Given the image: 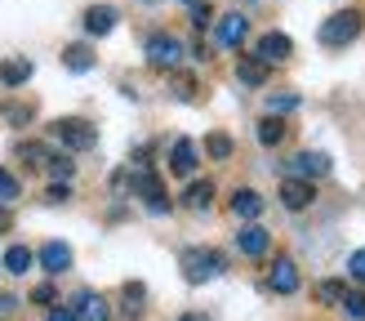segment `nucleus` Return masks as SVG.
<instances>
[{"label":"nucleus","mask_w":365,"mask_h":321,"mask_svg":"<svg viewBox=\"0 0 365 321\" xmlns=\"http://www.w3.org/2000/svg\"><path fill=\"white\" fill-rule=\"evenodd\" d=\"M178 263H182V281L187 285H200V281H214V277H223V255L218 250H200V245H192V250H182L178 255Z\"/></svg>","instance_id":"1"},{"label":"nucleus","mask_w":365,"mask_h":321,"mask_svg":"<svg viewBox=\"0 0 365 321\" xmlns=\"http://www.w3.org/2000/svg\"><path fill=\"white\" fill-rule=\"evenodd\" d=\"M361 27H365V18H361L356 9H339V14H330V18L321 23V45H325V49L352 45L356 36H361Z\"/></svg>","instance_id":"2"},{"label":"nucleus","mask_w":365,"mask_h":321,"mask_svg":"<svg viewBox=\"0 0 365 321\" xmlns=\"http://www.w3.org/2000/svg\"><path fill=\"white\" fill-rule=\"evenodd\" d=\"M53 138H58L63 148H71V152H89L98 143V130L89 121H81V116H63V121H53Z\"/></svg>","instance_id":"3"},{"label":"nucleus","mask_w":365,"mask_h":321,"mask_svg":"<svg viewBox=\"0 0 365 321\" xmlns=\"http://www.w3.org/2000/svg\"><path fill=\"white\" fill-rule=\"evenodd\" d=\"M134 183V192L143 196V205H148L152 214H170V196H165V188H160V178L148 170V165H138L134 174H125Z\"/></svg>","instance_id":"4"},{"label":"nucleus","mask_w":365,"mask_h":321,"mask_svg":"<svg viewBox=\"0 0 365 321\" xmlns=\"http://www.w3.org/2000/svg\"><path fill=\"white\" fill-rule=\"evenodd\" d=\"M148 63L156 71H174L182 63V41H178V36H170V31H156L152 41H148Z\"/></svg>","instance_id":"5"},{"label":"nucleus","mask_w":365,"mask_h":321,"mask_svg":"<svg viewBox=\"0 0 365 321\" xmlns=\"http://www.w3.org/2000/svg\"><path fill=\"white\" fill-rule=\"evenodd\" d=\"M325 174H330V156L325 152H299L285 160V178H307L312 183V178H325Z\"/></svg>","instance_id":"6"},{"label":"nucleus","mask_w":365,"mask_h":321,"mask_svg":"<svg viewBox=\"0 0 365 321\" xmlns=\"http://www.w3.org/2000/svg\"><path fill=\"white\" fill-rule=\"evenodd\" d=\"M71 312H76V321H112V308H107V299L94 295V290H81L76 303H71Z\"/></svg>","instance_id":"7"},{"label":"nucleus","mask_w":365,"mask_h":321,"mask_svg":"<svg viewBox=\"0 0 365 321\" xmlns=\"http://www.w3.org/2000/svg\"><path fill=\"white\" fill-rule=\"evenodd\" d=\"M267 245H272V237H267L259 223H245L241 232H236V250H241L245 259H263V255H267Z\"/></svg>","instance_id":"8"},{"label":"nucleus","mask_w":365,"mask_h":321,"mask_svg":"<svg viewBox=\"0 0 365 321\" xmlns=\"http://www.w3.org/2000/svg\"><path fill=\"white\" fill-rule=\"evenodd\" d=\"M267 281H272V290H277V295H294V290H299V263L281 255L277 263H272Z\"/></svg>","instance_id":"9"},{"label":"nucleus","mask_w":365,"mask_h":321,"mask_svg":"<svg viewBox=\"0 0 365 321\" xmlns=\"http://www.w3.org/2000/svg\"><path fill=\"white\" fill-rule=\"evenodd\" d=\"M312 201H317V192H312L307 178H285V183H281V205L285 210H307Z\"/></svg>","instance_id":"10"},{"label":"nucleus","mask_w":365,"mask_h":321,"mask_svg":"<svg viewBox=\"0 0 365 321\" xmlns=\"http://www.w3.org/2000/svg\"><path fill=\"white\" fill-rule=\"evenodd\" d=\"M289 54H294V41H289L285 31H267L263 41H259V58L263 63H285Z\"/></svg>","instance_id":"11"},{"label":"nucleus","mask_w":365,"mask_h":321,"mask_svg":"<svg viewBox=\"0 0 365 321\" xmlns=\"http://www.w3.org/2000/svg\"><path fill=\"white\" fill-rule=\"evenodd\" d=\"M41 268H45L49 277L67 272V268H71V245H63V241H45V245H41Z\"/></svg>","instance_id":"12"},{"label":"nucleus","mask_w":365,"mask_h":321,"mask_svg":"<svg viewBox=\"0 0 365 321\" xmlns=\"http://www.w3.org/2000/svg\"><path fill=\"white\" fill-rule=\"evenodd\" d=\"M232 214L236 219H245V223H254L263 214V196L254 192V188H236V196H232Z\"/></svg>","instance_id":"13"},{"label":"nucleus","mask_w":365,"mask_h":321,"mask_svg":"<svg viewBox=\"0 0 365 321\" xmlns=\"http://www.w3.org/2000/svg\"><path fill=\"white\" fill-rule=\"evenodd\" d=\"M116 18H120V14H116L112 5H89V9H85V31H89V36H107V31L116 27Z\"/></svg>","instance_id":"14"},{"label":"nucleus","mask_w":365,"mask_h":321,"mask_svg":"<svg viewBox=\"0 0 365 321\" xmlns=\"http://www.w3.org/2000/svg\"><path fill=\"white\" fill-rule=\"evenodd\" d=\"M236 81L241 85H267V63L259 54H241V63H236Z\"/></svg>","instance_id":"15"},{"label":"nucleus","mask_w":365,"mask_h":321,"mask_svg":"<svg viewBox=\"0 0 365 321\" xmlns=\"http://www.w3.org/2000/svg\"><path fill=\"white\" fill-rule=\"evenodd\" d=\"M250 36V18H241V14H223L218 18V41L223 45H241Z\"/></svg>","instance_id":"16"},{"label":"nucleus","mask_w":365,"mask_h":321,"mask_svg":"<svg viewBox=\"0 0 365 321\" xmlns=\"http://www.w3.org/2000/svg\"><path fill=\"white\" fill-rule=\"evenodd\" d=\"M170 170H174V174H196V143H192V138H178V143H174Z\"/></svg>","instance_id":"17"},{"label":"nucleus","mask_w":365,"mask_h":321,"mask_svg":"<svg viewBox=\"0 0 365 321\" xmlns=\"http://www.w3.org/2000/svg\"><path fill=\"white\" fill-rule=\"evenodd\" d=\"M94 63H98V58H94V49H89V45H67V49H63V67H67V71H89Z\"/></svg>","instance_id":"18"},{"label":"nucleus","mask_w":365,"mask_h":321,"mask_svg":"<svg viewBox=\"0 0 365 321\" xmlns=\"http://www.w3.org/2000/svg\"><path fill=\"white\" fill-rule=\"evenodd\" d=\"M0 81H5L9 89L14 85H27L31 81V63L27 58H5V63H0Z\"/></svg>","instance_id":"19"},{"label":"nucleus","mask_w":365,"mask_h":321,"mask_svg":"<svg viewBox=\"0 0 365 321\" xmlns=\"http://www.w3.org/2000/svg\"><path fill=\"white\" fill-rule=\"evenodd\" d=\"M31 259H36V255H31L27 245H9V250H5V259H0V263H5V272H9V277H23L27 268H31Z\"/></svg>","instance_id":"20"},{"label":"nucleus","mask_w":365,"mask_h":321,"mask_svg":"<svg viewBox=\"0 0 365 321\" xmlns=\"http://www.w3.org/2000/svg\"><path fill=\"white\" fill-rule=\"evenodd\" d=\"M182 205L187 210H210L214 205V183L205 178V183H192L187 192H182Z\"/></svg>","instance_id":"21"},{"label":"nucleus","mask_w":365,"mask_h":321,"mask_svg":"<svg viewBox=\"0 0 365 321\" xmlns=\"http://www.w3.org/2000/svg\"><path fill=\"white\" fill-rule=\"evenodd\" d=\"M281 138H285V121L281 116H263L259 121V143H263V148H277Z\"/></svg>","instance_id":"22"},{"label":"nucleus","mask_w":365,"mask_h":321,"mask_svg":"<svg viewBox=\"0 0 365 321\" xmlns=\"http://www.w3.org/2000/svg\"><path fill=\"white\" fill-rule=\"evenodd\" d=\"M321 303H343V295H348V281H339V277H325L317 281V290H312Z\"/></svg>","instance_id":"23"},{"label":"nucleus","mask_w":365,"mask_h":321,"mask_svg":"<svg viewBox=\"0 0 365 321\" xmlns=\"http://www.w3.org/2000/svg\"><path fill=\"white\" fill-rule=\"evenodd\" d=\"M205 152H210L214 160H227V156L236 152V143H232L227 134H210V138H205Z\"/></svg>","instance_id":"24"},{"label":"nucleus","mask_w":365,"mask_h":321,"mask_svg":"<svg viewBox=\"0 0 365 321\" xmlns=\"http://www.w3.org/2000/svg\"><path fill=\"white\" fill-rule=\"evenodd\" d=\"M45 170H49L53 178H58V183H67V178L76 174V160H67V156H53V152H49V160H45Z\"/></svg>","instance_id":"25"},{"label":"nucleus","mask_w":365,"mask_h":321,"mask_svg":"<svg viewBox=\"0 0 365 321\" xmlns=\"http://www.w3.org/2000/svg\"><path fill=\"white\" fill-rule=\"evenodd\" d=\"M294 107H299V94H289V89L285 94H267V112L272 116H285V112H294Z\"/></svg>","instance_id":"26"},{"label":"nucleus","mask_w":365,"mask_h":321,"mask_svg":"<svg viewBox=\"0 0 365 321\" xmlns=\"http://www.w3.org/2000/svg\"><path fill=\"white\" fill-rule=\"evenodd\" d=\"M18 192H23V183L9 174V170H0V205H9V201H18Z\"/></svg>","instance_id":"27"},{"label":"nucleus","mask_w":365,"mask_h":321,"mask_svg":"<svg viewBox=\"0 0 365 321\" xmlns=\"http://www.w3.org/2000/svg\"><path fill=\"white\" fill-rule=\"evenodd\" d=\"M339 308L348 312L352 321H365V295H352V290H348V295H343V303H339Z\"/></svg>","instance_id":"28"},{"label":"nucleus","mask_w":365,"mask_h":321,"mask_svg":"<svg viewBox=\"0 0 365 321\" xmlns=\"http://www.w3.org/2000/svg\"><path fill=\"white\" fill-rule=\"evenodd\" d=\"M18 156L31 160V165H45V160H49V148H45V143H23V148H18Z\"/></svg>","instance_id":"29"},{"label":"nucleus","mask_w":365,"mask_h":321,"mask_svg":"<svg viewBox=\"0 0 365 321\" xmlns=\"http://www.w3.org/2000/svg\"><path fill=\"white\" fill-rule=\"evenodd\" d=\"M174 98L178 103H192L196 98V81L192 76H174Z\"/></svg>","instance_id":"30"},{"label":"nucleus","mask_w":365,"mask_h":321,"mask_svg":"<svg viewBox=\"0 0 365 321\" xmlns=\"http://www.w3.org/2000/svg\"><path fill=\"white\" fill-rule=\"evenodd\" d=\"M5 121H14V125L31 121V103H5Z\"/></svg>","instance_id":"31"},{"label":"nucleus","mask_w":365,"mask_h":321,"mask_svg":"<svg viewBox=\"0 0 365 321\" xmlns=\"http://www.w3.org/2000/svg\"><path fill=\"white\" fill-rule=\"evenodd\" d=\"M192 23H196V27L214 23V9H210V0H196V5H192Z\"/></svg>","instance_id":"32"},{"label":"nucleus","mask_w":365,"mask_h":321,"mask_svg":"<svg viewBox=\"0 0 365 321\" xmlns=\"http://www.w3.org/2000/svg\"><path fill=\"white\" fill-rule=\"evenodd\" d=\"M348 277H352V281H365V250H352V259H348Z\"/></svg>","instance_id":"33"},{"label":"nucleus","mask_w":365,"mask_h":321,"mask_svg":"<svg viewBox=\"0 0 365 321\" xmlns=\"http://www.w3.org/2000/svg\"><path fill=\"white\" fill-rule=\"evenodd\" d=\"M31 303H49V308H53V303H58V295H53V285L45 281V285H36V290H31Z\"/></svg>","instance_id":"34"},{"label":"nucleus","mask_w":365,"mask_h":321,"mask_svg":"<svg viewBox=\"0 0 365 321\" xmlns=\"http://www.w3.org/2000/svg\"><path fill=\"white\" fill-rule=\"evenodd\" d=\"M67 196H71V188H67V183H53V188L45 192V201H53V205H63Z\"/></svg>","instance_id":"35"},{"label":"nucleus","mask_w":365,"mask_h":321,"mask_svg":"<svg viewBox=\"0 0 365 321\" xmlns=\"http://www.w3.org/2000/svg\"><path fill=\"white\" fill-rule=\"evenodd\" d=\"M125 299H143V285H125ZM125 312L138 317V303H125Z\"/></svg>","instance_id":"36"},{"label":"nucleus","mask_w":365,"mask_h":321,"mask_svg":"<svg viewBox=\"0 0 365 321\" xmlns=\"http://www.w3.org/2000/svg\"><path fill=\"white\" fill-rule=\"evenodd\" d=\"M45 321H76V312H71V308H49Z\"/></svg>","instance_id":"37"},{"label":"nucleus","mask_w":365,"mask_h":321,"mask_svg":"<svg viewBox=\"0 0 365 321\" xmlns=\"http://www.w3.org/2000/svg\"><path fill=\"white\" fill-rule=\"evenodd\" d=\"M9 228H14V214H9L5 205H0V232H9Z\"/></svg>","instance_id":"38"},{"label":"nucleus","mask_w":365,"mask_h":321,"mask_svg":"<svg viewBox=\"0 0 365 321\" xmlns=\"http://www.w3.org/2000/svg\"><path fill=\"white\" fill-rule=\"evenodd\" d=\"M178 321H210V317H205V312H182Z\"/></svg>","instance_id":"39"},{"label":"nucleus","mask_w":365,"mask_h":321,"mask_svg":"<svg viewBox=\"0 0 365 321\" xmlns=\"http://www.w3.org/2000/svg\"><path fill=\"white\" fill-rule=\"evenodd\" d=\"M182 5H196V0H182Z\"/></svg>","instance_id":"40"}]
</instances>
